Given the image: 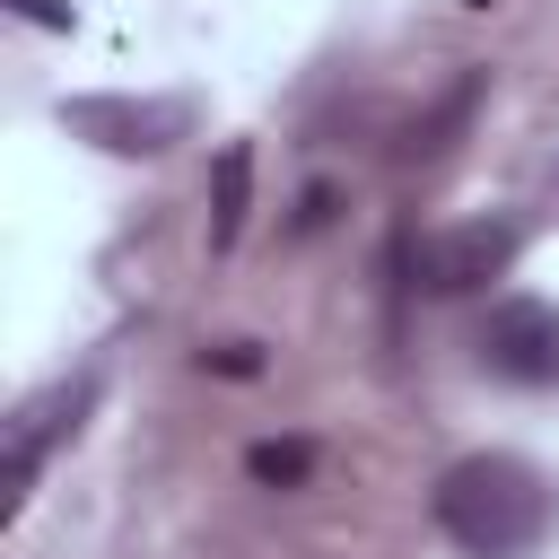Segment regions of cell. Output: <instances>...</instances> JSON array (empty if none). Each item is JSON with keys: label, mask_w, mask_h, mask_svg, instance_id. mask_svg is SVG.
I'll return each mask as SVG.
<instances>
[{"label": "cell", "mask_w": 559, "mask_h": 559, "mask_svg": "<svg viewBox=\"0 0 559 559\" xmlns=\"http://www.w3.org/2000/svg\"><path fill=\"white\" fill-rule=\"evenodd\" d=\"M437 524L472 550V559H524L550 533V480L515 454H463L437 480Z\"/></svg>", "instance_id": "1"}, {"label": "cell", "mask_w": 559, "mask_h": 559, "mask_svg": "<svg viewBox=\"0 0 559 559\" xmlns=\"http://www.w3.org/2000/svg\"><path fill=\"white\" fill-rule=\"evenodd\" d=\"M515 245H524V227H515V218H463V227H437V236H419V253H411V280H419L428 297H472V288L507 280Z\"/></svg>", "instance_id": "2"}, {"label": "cell", "mask_w": 559, "mask_h": 559, "mask_svg": "<svg viewBox=\"0 0 559 559\" xmlns=\"http://www.w3.org/2000/svg\"><path fill=\"white\" fill-rule=\"evenodd\" d=\"M480 358H489L507 384H550V376H559V314H550L542 297H507V306H489V323H480Z\"/></svg>", "instance_id": "3"}, {"label": "cell", "mask_w": 559, "mask_h": 559, "mask_svg": "<svg viewBox=\"0 0 559 559\" xmlns=\"http://www.w3.org/2000/svg\"><path fill=\"white\" fill-rule=\"evenodd\" d=\"M87 376L79 384H61V393H44V402H26L17 419H9V480H0V515H17L26 507V489H35V472H44V445L61 437V428H79V411H87Z\"/></svg>", "instance_id": "4"}, {"label": "cell", "mask_w": 559, "mask_h": 559, "mask_svg": "<svg viewBox=\"0 0 559 559\" xmlns=\"http://www.w3.org/2000/svg\"><path fill=\"white\" fill-rule=\"evenodd\" d=\"M70 114V131H87V140H105V148H122V157H148V148H166V140H183V122H192V105H131V96H79V105H61Z\"/></svg>", "instance_id": "5"}, {"label": "cell", "mask_w": 559, "mask_h": 559, "mask_svg": "<svg viewBox=\"0 0 559 559\" xmlns=\"http://www.w3.org/2000/svg\"><path fill=\"white\" fill-rule=\"evenodd\" d=\"M245 201H253V148L227 140V148H218V175H210V253H236Z\"/></svg>", "instance_id": "6"}, {"label": "cell", "mask_w": 559, "mask_h": 559, "mask_svg": "<svg viewBox=\"0 0 559 559\" xmlns=\"http://www.w3.org/2000/svg\"><path fill=\"white\" fill-rule=\"evenodd\" d=\"M245 472H253L262 489H306V472H314V445H306V437H262V445L245 454Z\"/></svg>", "instance_id": "7"}, {"label": "cell", "mask_w": 559, "mask_h": 559, "mask_svg": "<svg viewBox=\"0 0 559 559\" xmlns=\"http://www.w3.org/2000/svg\"><path fill=\"white\" fill-rule=\"evenodd\" d=\"M472 96H480V79H463V87H454V96H445V105H437L428 122H411V140H402V157H437V148H445V131H463V114H472Z\"/></svg>", "instance_id": "8"}, {"label": "cell", "mask_w": 559, "mask_h": 559, "mask_svg": "<svg viewBox=\"0 0 559 559\" xmlns=\"http://www.w3.org/2000/svg\"><path fill=\"white\" fill-rule=\"evenodd\" d=\"M210 367H227V376H253L262 358H253V341H227V349H210Z\"/></svg>", "instance_id": "9"}, {"label": "cell", "mask_w": 559, "mask_h": 559, "mask_svg": "<svg viewBox=\"0 0 559 559\" xmlns=\"http://www.w3.org/2000/svg\"><path fill=\"white\" fill-rule=\"evenodd\" d=\"M17 9H26V17H44V26H70V9H61V0H17Z\"/></svg>", "instance_id": "10"}]
</instances>
